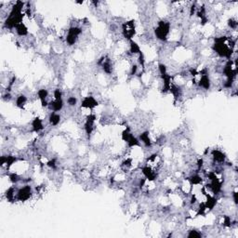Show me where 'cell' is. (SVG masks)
<instances>
[{
	"label": "cell",
	"mask_w": 238,
	"mask_h": 238,
	"mask_svg": "<svg viewBox=\"0 0 238 238\" xmlns=\"http://www.w3.org/2000/svg\"><path fill=\"white\" fill-rule=\"evenodd\" d=\"M169 23L167 22H160L158 23V26L156 29V35L160 40H165L169 34Z\"/></svg>",
	"instance_id": "1"
},
{
	"label": "cell",
	"mask_w": 238,
	"mask_h": 238,
	"mask_svg": "<svg viewBox=\"0 0 238 238\" xmlns=\"http://www.w3.org/2000/svg\"><path fill=\"white\" fill-rule=\"evenodd\" d=\"M82 30L79 27H71L68 30V35L66 37V42L69 44V46H73L76 42L77 37L81 34Z\"/></svg>",
	"instance_id": "2"
},
{
	"label": "cell",
	"mask_w": 238,
	"mask_h": 238,
	"mask_svg": "<svg viewBox=\"0 0 238 238\" xmlns=\"http://www.w3.org/2000/svg\"><path fill=\"white\" fill-rule=\"evenodd\" d=\"M122 29H123V35H125L126 38L130 39L133 35H135V25H134L133 20L124 23Z\"/></svg>",
	"instance_id": "3"
},
{
	"label": "cell",
	"mask_w": 238,
	"mask_h": 238,
	"mask_svg": "<svg viewBox=\"0 0 238 238\" xmlns=\"http://www.w3.org/2000/svg\"><path fill=\"white\" fill-rule=\"evenodd\" d=\"M31 195H32V190H31L30 186L26 185L19 190L17 194V198L20 201H27L31 197Z\"/></svg>",
	"instance_id": "4"
},
{
	"label": "cell",
	"mask_w": 238,
	"mask_h": 238,
	"mask_svg": "<svg viewBox=\"0 0 238 238\" xmlns=\"http://www.w3.org/2000/svg\"><path fill=\"white\" fill-rule=\"evenodd\" d=\"M95 119H96V116L94 115H90L87 116V119L86 124H85V129H86L87 134H89V135H90V134L92 133Z\"/></svg>",
	"instance_id": "5"
},
{
	"label": "cell",
	"mask_w": 238,
	"mask_h": 238,
	"mask_svg": "<svg viewBox=\"0 0 238 238\" xmlns=\"http://www.w3.org/2000/svg\"><path fill=\"white\" fill-rule=\"evenodd\" d=\"M98 105V102L95 101V99L93 97H86L82 101L81 107H85V108H93Z\"/></svg>",
	"instance_id": "6"
},
{
	"label": "cell",
	"mask_w": 238,
	"mask_h": 238,
	"mask_svg": "<svg viewBox=\"0 0 238 238\" xmlns=\"http://www.w3.org/2000/svg\"><path fill=\"white\" fill-rule=\"evenodd\" d=\"M49 106L50 108L52 109L54 112H58V111H61L63 109V101L61 99H58V100H55L54 101H51L49 103Z\"/></svg>",
	"instance_id": "7"
},
{
	"label": "cell",
	"mask_w": 238,
	"mask_h": 238,
	"mask_svg": "<svg viewBox=\"0 0 238 238\" xmlns=\"http://www.w3.org/2000/svg\"><path fill=\"white\" fill-rule=\"evenodd\" d=\"M199 86L205 89H209L210 87V80L208 75H202V77L199 81Z\"/></svg>",
	"instance_id": "8"
},
{
	"label": "cell",
	"mask_w": 238,
	"mask_h": 238,
	"mask_svg": "<svg viewBox=\"0 0 238 238\" xmlns=\"http://www.w3.org/2000/svg\"><path fill=\"white\" fill-rule=\"evenodd\" d=\"M142 173H143V175L146 177V179L149 180H156V173H154V172L153 171L151 168H149V167L143 168H142Z\"/></svg>",
	"instance_id": "9"
},
{
	"label": "cell",
	"mask_w": 238,
	"mask_h": 238,
	"mask_svg": "<svg viewBox=\"0 0 238 238\" xmlns=\"http://www.w3.org/2000/svg\"><path fill=\"white\" fill-rule=\"evenodd\" d=\"M212 156H213V158L215 161L217 162H220V163H222L224 162V159H225V156L224 154L219 151V150H214L213 152H212Z\"/></svg>",
	"instance_id": "10"
},
{
	"label": "cell",
	"mask_w": 238,
	"mask_h": 238,
	"mask_svg": "<svg viewBox=\"0 0 238 238\" xmlns=\"http://www.w3.org/2000/svg\"><path fill=\"white\" fill-rule=\"evenodd\" d=\"M33 128H34V131L35 132H39L40 130H42L44 128V126H43V123L41 121V119L39 118H35V120L33 121Z\"/></svg>",
	"instance_id": "11"
},
{
	"label": "cell",
	"mask_w": 238,
	"mask_h": 238,
	"mask_svg": "<svg viewBox=\"0 0 238 238\" xmlns=\"http://www.w3.org/2000/svg\"><path fill=\"white\" fill-rule=\"evenodd\" d=\"M16 31H17L18 35H20V37H24V35H26L28 34V29L23 23L18 24L16 26Z\"/></svg>",
	"instance_id": "12"
},
{
	"label": "cell",
	"mask_w": 238,
	"mask_h": 238,
	"mask_svg": "<svg viewBox=\"0 0 238 238\" xmlns=\"http://www.w3.org/2000/svg\"><path fill=\"white\" fill-rule=\"evenodd\" d=\"M60 120H61V116L58 115V113H56L55 112H53L49 116V122L52 126L58 125V124L60 123Z\"/></svg>",
	"instance_id": "13"
},
{
	"label": "cell",
	"mask_w": 238,
	"mask_h": 238,
	"mask_svg": "<svg viewBox=\"0 0 238 238\" xmlns=\"http://www.w3.org/2000/svg\"><path fill=\"white\" fill-rule=\"evenodd\" d=\"M139 139H141V141L143 142V143L145 144L146 146H151V139L149 138V133L146 131V132H143L142 134L139 135Z\"/></svg>",
	"instance_id": "14"
},
{
	"label": "cell",
	"mask_w": 238,
	"mask_h": 238,
	"mask_svg": "<svg viewBox=\"0 0 238 238\" xmlns=\"http://www.w3.org/2000/svg\"><path fill=\"white\" fill-rule=\"evenodd\" d=\"M127 144H128V146H129V147L138 146L139 144V141H138V139H137L135 137H134V136L132 135V134H131L130 136H129V138H128V139H127Z\"/></svg>",
	"instance_id": "15"
},
{
	"label": "cell",
	"mask_w": 238,
	"mask_h": 238,
	"mask_svg": "<svg viewBox=\"0 0 238 238\" xmlns=\"http://www.w3.org/2000/svg\"><path fill=\"white\" fill-rule=\"evenodd\" d=\"M27 99L26 97L24 95H20L18 98H17V101H16V103H17V106L20 107V108H23V105L25 104V102H26Z\"/></svg>",
	"instance_id": "16"
},
{
	"label": "cell",
	"mask_w": 238,
	"mask_h": 238,
	"mask_svg": "<svg viewBox=\"0 0 238 238\" xmlns=\"http://www.w3.org/2000/svg\"><path fill=\"white\" fill-rule=\"evenodd\" d=\"M130 52L131 53H141L142 51H141V49H139V46L135 43V42H133V41L131 40L130 41Z\"/></svg>",
	"instance_id": "17"
},
{
	"label": "cell",
	"mask_w": 238,
	"mask_h": 238,
	"mask_svg": "<svg viewBox=\"0 0 238 238\" xmlns=\"http://www.w3.org/2000/svg\"><path fill=\"white\" fill-rule=\"evenodd\" d=\"M14 194H15V191H14V188H9L8 191H7V198L8 201H12L13 198H14Z\"/></svg>",
	"instance_id": "18"
},
{
	"label": "cell",
	"mask_w": 238,
	"mask_h": 238,
	"mask_svg": "<svg viewBox=\"0 0 238 238\" xmlns=\"http://www.w3.org/2000/svg\"><path fill=\"white\" fill-rule=\"evenodd\" d=\"M190 180H191V182H192L193 184H199L202 182V178L200 177V176H198V175H194V176H193V177L190 179Z\"/></svg>",
	"instance_id": "19"
},
{
	"label": "cell",
	"mask_w": 238,
	"mask_h": 238,
	"mask_svg": "<svg viewBox=\"0 0 238 238\" xmlns=\"http://www.w3.org/2000/svg\"><path fill=\"white\" fill-rule=\"evenodd\" d=\"M188 237H201V234H200V232H198L197 231L193 230V231H191L189 232Z\"/></svg>",
	"instance_id": "20"
},
{
	"label": "cell",
	"mask_w": 238,
	"mask_h": 238,
	"mask_svg": "<svg viewBox=\"0 0 238 238\" xmlns=\"http://www.w3.org/2000/svg\"><path fill=\"white\" fill-rule=\"evenodd\" d=\"M229 26L232 28V29H236V27H237V22L235 20H234V19H230L229 20Z\"/></svg>",
	"instance_id": "21"
},
{
	"label": "cell",
	"mask_w": 238,
	"mask_h": 238,
	"mask_svg": "<svg viewBox=\"0 0 238 238\" xmlns=\"http://www.w3.org/2000/svg\"><path fill=\"white\" fill-rule=\"evenodd\" d=\"M67 102H68V104L70 106H75L76 104V98L70 97V98H68V100H67Z\"/></svg>",
	"instance_id": "22"
},
{
	"label": "cell",
	"mask_w": 238,
	"mask_h": 238,
	"mask_svg": "<svg viewBox=\"0 0 238 238\" xmlns=\"http://www.w3.org/2000/svg\"><path fill=\"white\" fill-rule=\"evenodd\" d=\"M159 71H160V74H161L162 75H165L167 74V67H165V65L164 64H159Z\"/></svg>",
	"instance_id": "23"
},
{
	"label": "cell",
	"mask_w": 238,
	"mask_h": 238,
	"mask_svg": "<svg viewBox=\"0 0 238 238\" xmlns=\"http://www.w3.org/2000/svg\"><path fill=\"white\" fill-rule=\"evenodd\" d=\"M9 179H10V180H11L12 182H17L18 180H20L19 177H18V175H17V174H15V173H13V174L10 175V176H9Z\"/></svg>",
	"instance_id": "24"
},
{
	"label": "cell",
	"mask_w": 238,
	"mask_h": 238,
	"mask_svg": "<svg viewBox=\"0 0 238 238\" xmlns=\"http://www.w3.org/2000/svg\"><path fill=\"white\" fill-rule=\"evenodd\" d=\"M54 98H55V100L61 99V91L60 89H55V91H54Z\"/></svg>",
	"instance_id": "25"
},
{
	"label": "cell",
	"mask_w": 238,
	"mask_h": 238,
	"mask_svg": "<svg viewBox=\"0 0 238 238\" xmlns=\"http://www.w3.org/2000/svg\"><path fill=\"white\" fill-rule=\"evenodd\" d=\"M48 165L52 168H56V160L53 159V160H50L49 162H48Z\"/></svg>",
	"instance_id": "26"
},
{
	"label": "cell",
	"mask_w": 238,
	"mask_h": 238,
	"mask_svg": "<svg viewBox=\"0 0 238 238\" xmlns=\"http://www.w3.org/2000/svg\"><path fill=\"white\" fill-rule=\"evenodd\" d=\"M137 69H138V66L137 65H133L132 66V70H131V75H136Z\"/></svg>",
	"instance_id": "27"
},
{
	"label": "cell",
	"mask_w": 238,
	"mask_h": 238,
	"mask_svg": "<svg viewBox=\"0 0 238 238\" xmlns=\"http://www.w3.org/2000/svg\"><path fill=\"white\" fill-rule=\"evenodd\" d=\"M232 195H234V203L237 204L238 203V199H237V192H234L232 193Z\"/></svg>",
	"instance_id": "28"
}]
</instances>
